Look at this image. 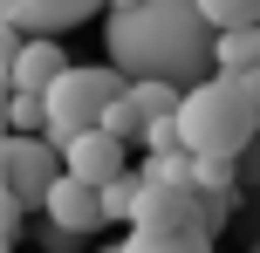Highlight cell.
Instances as JSON below:
<instances>
[{
  "label": "cell",
  "mask_w": 260,
  "mask_h": 253,
  "mask_svg": "<svg viewBox=\"0 0 260 253\" xmlns=\"http://www.w3.org/2000/svg\"><path fill=\"white\" fill-rule=\"evenodd\" d=\"M27 7L35 0H0V253H14V240L27 226L21 199L7 192V96H14V55L27 41Z\"/></svg>",
  "instance_id": "4"
},
{
  "label": "cell",
  "mask_w": 260,
  "mask_h": 253,
  "mask_svg": "<svg viewBox=\"0 0 260 253\" xmlns=\"http://www.w3.org/2000/svg\"><path fill=\"white\" fill-rule=\"evenodd\" d=\"M253 62H260V21L212 34V68H219V76H240V68H253Z\"/></svg>",
  "instance_id": "11"
},
{
  "label": "cell",
  "mask_w": 260,
  "mask_h": 253,
  "mask_svg": "<svg viewBox=\"0 0 260 253\" xmlns=\"http://www.w3.org/2000/svg\"><path fill=\"white\" fill-rule=\"evenodd\" d=\"M178 137H185V151H199V158H240V151L260 137L240 76H219V68H212L206 82H192L185 103H178Z\"/></svg>",
  "instance_id": "2"
},
{
  "label": "cell",
  "mask_w": 260,
  "mask_h": 253,
  "mask_svg": "<svg viewBox=\"0 0 260 253\" xmlns=\"http://www.w3.org/2000/svg\"><path fill=\"white\" fill-rule=\"evenodd\" d=\"M103 253H123V240H103Z\"/></svg>",
  "instance_id": "19"
},
{
  "label": "cell",
  "mask_w": 260,
  "mask_h": 253,
  "mask_svg": "<svg viewBox=\"0 0 260 253\" xmlns=\"http://www.w3.org/2000/svg\"><path fill=\"white\" fill-rule=\"evenodd\" d=\"M253 253H260V240H253Z\"/></svg>",
  "instance_id": "21"
},
{
  "label": "cell",
  "mask_w": 260,
  "mask_h": 253,
  "mask_svg": "<svg viewBox=\"0 0 260 253\" xmlns=\"http://www.w3.org/2000/svg\"><path fill=\"white\" fill-rule=\"evenodd\" d=\"M35 240L48 246V253H69V246L82 240V233H69V226H55V219H48V226H35Z\"/></svg>",
  "instance_id": "16"
},
{
  "label": "cell",
  "mask_w": 260,
  "mask_h": 253,
  "mask_svg": "<svg viewBox=\"0 0 260 253\" xmlns=\"http://www.w3.org/2000/svg\"><path fill=\"white\" fill-rule=\"evenodd\" d=\"M62 178V151L41 130H7V192L21 199V212L48 205V185Z\"/></svg>",
  "instance_id": "5"
},
{
  "label": "cell",
  "mask_w": 260,
  "mask_h": 253,
  "mask_svg": "<svg viewBox=\"0 0 260 253\" xmlns=\"http://www.w3.org/2000/svg\"><path fill=\"white\" fill-rule=\"evenodd\" d=\"M233 164H240V185H260V137H253V144H247V151H240V158H233Z\"/></svg>",
  "instance_id": "17"
},
{
  "label": "cell",
  "mask_w": 260,
  "mask_h": 253,
  "mask_svg": "<svg viewBox=\"0 0 260 253\" xmlns=\"http://www.w3.org/2000/svg\"><path fill=\"white\" fill-rule=\"evenodd\" d=\"M123 89H130V76H123L117 62H103V68H96V62H69L62 76L48 82V96H41V103H48V130H41V137L62 151L69 137L96 130V123H103V110L117 103Z\"/></svg>",
  "instance_id": "3"
},
{
  "label": "cell",
  "mask_w": 260,
  "mask_h": 253,
  "mask_svg": "<svg viewBox=\"0 0 260 253\" xmlns=\"http://www.w3.org/2000/svg\"><path fill=\"white\" fill-rule=\"evenodd\" d=\"M69 68V55H62V41L55 34H27L21 41V55H14V89H35V96H48V82Z\"/></svg>",
  "instance_id": "9"
},
{
  "label": "cell",
  "mask_w": 260,
  "mask_h": 253,
  "mask_svg": "<svg viewBox=\"0 0 260 253\" xmlns=\"http://www.w3.org/2000/svg\"><path fill=\"white\" fill-rule=\"evenodd\" d=\"M41 212L55 219V226H69V233H96V226H110L103 219V185H89V178H76V171H62L48 185V205Z\"/></svg>",
  "instance_id": "7"
},
{
  "label": "cell",
  "mask_w": 260,
  "mask_h": 253,
  "mask_svg": "<svg viewBox=\"0 0 260 253\" xmlns=\"http://www.w3.org/2000/svg\"><path fill=\"white\" fill-rule=\"evenodd\" d=\"M240 89H247V103H253V123H260V62H253V68H240Z\"/></svg>",
  "instance_id": "18"
},
{
  "label": "cell",
  "mask_w": 260,
  "mask_h": 253,
  "mask_svg": "<svg viewBox=\"0 0 260 253\" xmlns=\"http://www.w3.org/2000/svg\"><path fill=\"white\" fill-rule=\"evenodd\" d=\"M137 185H144L137 171H117V178H110V185H103V219H123V226H130V205H137Z\"/></svg>",
  "instance_id": "15"
},
{
  "label": "cell",
  "mask_w": 260,
  "mask_h": 253,
  "mask_svg": "<svg viewBox=\"0 0 260 253\" xmlns=\"http://www.w3.org/2000/svg\"><path fill=\"white\" fill-rule=\"evenodd\" d=\"M103 130H110V137H123V144H137V137H144V103H137L130 89L103 110Z\"/></svg>",
  "instance_id": "12"
},
{
  "label": "cell",
  "mask_w": 260,
  "mask_h": 253,
  "mask_svg": "<svg viewBox=\"0 0 260 253\" xmlns=\"http://www.w3.org/2000/svg\"><path fill=\"white\" fill-rule=\"evenodd\" d=\"M62 171L89 178V185H110L117 171H130V164H123V137H110L103 123L82 130V137H69V144H62Z\"/></svg>",
  "instance_id": "8"
},
{
  "label": "cell",
  "mask_w": 260,
  "mask_h": 253,
  "mask_svg": "<svg viewBox=\"0 0 260 253\" xmlns=\"http://www.w3.org/2000/svg\"><path fill=\"white\" fill-rule=\"evenodd\" d=\"M123 253H212V233H206V226H178V233L130 226V233H123Z\"/></svg>",
  "instance_id": "10"
},
{
  "label": "cell",
  "mask_w": 260,
  "mask_h": 253,
  "mask_svg": "<svg viewBox=\"0 0 260 253\" xmlns=\"http://www.w3.org/2000/svg\"><path fill=\"white\" fill-rule=\"evenodd\" d=\"M130 226H157V233L206 226V199H199V185H178V178H144V185H137V205H130Z\"/></svg>",
  "instance_id": "6"
},
{
  "label": "cell",
  "mask_w": 260,
  "mask_h": 253,
  "mask_svg": "<svg viewBox=\"0 0 260 253\" xmlns=\"http://www.w3.org/2000/svg\"><path fill=\"white\" fill-rule=\"evenodd\" d=\"M7 130H48V103L35 89H14L7 96Z\"/></svg>",
  "instance_id": "14"
},
{
  "label": "cell",
  "mask_w": 260,
  "mask_h": 253,
  "mask_svg": "<svg viewBox=\"0 0 260 253\" xmlns=\"http://www.w3.org/2000/svg\"><path fill=\"white\" fill-rule=\"evenodd\" d=\"M199 14L212 21V34H219V27H253L260 21V0H199Z\"/></svg>",
  "instance_id": "13"
},
{
  "label": "cell",
  "mask_w": 260,
  "mask_h": 253,
  "mask_svg": "<svg viewBox=\"0 0 260 253\" xmlns=\"http://www.w3.org/2000/svg\"><path fill=\"white\" fill-rule=\"evenodd\" d=\"M103 7H137V0H103Z\"/></svg>",
  "instance_id": "20"
},
{
  "label": "cell",
  "mask_w": 260,
  "mask_h": 253,
  "mask_svg": "<svg viewBox=\"0 0 260 253\" xmlns=\"http://www.w3.org/2000/svg\"><path fill=\"white\" fill-rule=\"evenodd\" d=\"M103 48L123 76H165L178 89L212 76V21L199 0H137L103 14Z\"/></svg>",
  "instance_id": "1"
}]
</instances>
